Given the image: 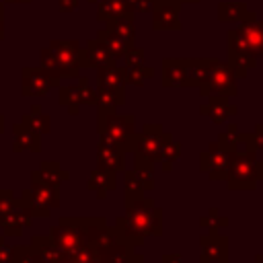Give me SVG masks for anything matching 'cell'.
<instances>
[{
	"instance_id": "7402d4cb",
	"label": "cell",
	"mask_w": 263,
	"mask_h": 263,
	"mask_svg": "<svg viewBox=\"0 0 263 263\" xmlns=\"http://www.w3.org/2000/svg\"><path fill=\"white\" fill-rule=\"evenodd\" d=\"M39 152L41 150V134L33 132L23 121L12 125V152Z\"/></svg>"
},
{
	"instance_id": "9c48e42d",
	"label": "cell",
	"mask_w": 263,
	"mask_h": 263,
	"mask_svg": "<svg viewBox=\"0 0 263 263\" xmlns=\"http://www.w3.org/2000/svg\"><path fill=\"white\" fill-rule=\"evenodd\" d=\"M49 49L55 60L53 70L60 74V78H78L80 76V66H78L80 45L76 39H51Z\"/></svg>"
},
{
	"instance_id": "3957f363",
	"label": "cell",
	"mask_w": 263,
	"mask_h": 263,
	"mask_svg": "<svg viewBox=\"0 0 263 263\" xmlns=\"http://www.w3.org/2000/svg\"><path fill=\"white\" fill-rule=\"evenodd\" d=\"M60 183L62 181L43 177L37 168L31 173V187L21 191V201L29 205L33 218H49L51 212L60 208Z\"/></svg>"
},
{
	"instance_id": "4316f807",
	"label": "cell",
	"mask_w": 263,
	"mask_h": 263,
	"mask_svg": "<svg viewBox=\"0 0 263 263\" xmlns=\"http://www.w3.org/2000/svg\"><path fill=\"white\" fill-rule=\"evenodd\" d=\"M97 21L99 23H109L117 16H121L123 12H129L127 0H99L97 2Z\"/></svg>"
},
{
	"instance_id": "816d5d0a",
	"label": "cell",
	"mask_w": 263,
	"mask_h": 263,
	"mask_svg": "<svg viewBox=\"0 0 263 263\" xmlns=\"http://www.w3.org/2000/svg\"><path fill=\"white\" fill-rule=\"evenodd\" d=\"M156 2H166V0H156Z\"/></svg>"
},
{
	"instance_id": "6da1fadb",
	"label": "cell",
	"mask_w": 263,
	"mask_h": 263,
	"mask_svg": "<svg viewBox=\"0 0 263 263\" xmlns=\"http://www.w3.org/2000/svg\"><path fill=\"white\" fill-rule=\"evenodd\" d=\"M35 263H43L37 253ZM55 263H144V257L136 247L121 240L115 226H107L105 218L95 216L84 218V240Z\"/></svg>"
},
{
	"instance_id": "74e56055",
	"label": "cell",
	"mask_w": 263,
	"mask_h": 263,
	"mask_svg": "<svg viewBox=\"0 0 263 263\" xmlns=\"http://www.w3.org/2000/svg\"><path fill=\"white\" fill-rule=\"evenodd\" d=\"M18 203H21V199L14 197L12 189H0V216L10 214Z\"/></svg>"
},
{
	"instance_id": "44dd1931",
	"label": "cell",
	"mask_w": 263,
	"mask_h": 263,
	"mask_svg": "<svg viewBox=\"0 0 263 263\" xmlns=\"http://www.w3.org/2000/svg\"><path fill=\"white\" fill-rule=\"evenodd\" d=\"M162 86L164 88H187L189 86L183 58L162 60Z\"/></svg>"
},
{
	"instance_id": "4dcf8cb0",
	"label": "cell",
	"mask_w": 263,
	"mask_h": 263,
	"mask_svg": "<svg viewBox=\"0 0 263 263\" xmlns=\"http://www.w3.org/2000/svg\"><path fill=\"white\" fill-rule=\"evenodd\" d=\"M183 64H185L189 86H199L208 72V60L205 58H183Z\"/></svg>"
},
{
	"instance_id": "30bf717a",
	"label": "cell",
	"mask_w": 263,
	"mask_h": 263,
	"mask_svg": "<svg viewBox=\"0 0 263 263\" xmlns=\"http://www.w3.org/2000/svg\"><path fill=\"white\" fill-rule=\"evenodd\" d=\"M21 92L23 97H45L49 90L60 86V74L49 68H23L21 70Z\"/></svg>"
},
{
	"instance_id": "d6986e66",
	"label": "cell",
	"mask_w": 263,
	"mask_h": 263,
	"mask_svg": "<svg viewBox=\"0 0 263 263\" xmlns=\"http://www.w3.org/2000/svg\"><path fill=\"white\" fill-rule=\"evenodd\" d=\"M208 101L199 107V113L201 115H205L212 123H216V125H220V123H224L230 115H234L238 109H236V105H232L230 101H228V97H224V95H212V97H205Z\"/></svg>"
},
{
	"instance_id": "f35d334b",
	"label": "cell",
	"mask_w": 263,
	"mask_h": 263,
	"mask_svg": "<svg viewBox=\"0 0 263 263\" xmlns=\"http://www.w3.org/2000/svg\"><path fill=\"white\" fill-rule=\"evenodd\" d=\"M144 49L142 47H136V45H132L127 51H125V55L121 58L123 62H125V68H140V66H144Z\"/></svg>"
},
{
	"instance_id": "f1b7e54d",
	"label": "cell",
	"mask_w": 263,
	"mask_h": 263,
	"mask_svg": "<svg viewBox=\"0 0 263 263\" xmlns=\"http://www.w3.org/2000/svg\"><path fill=\"white\" fill-rule=\"evenodd\" d=\"M21 121H23L25 125H29V127H31L33 132H37V134H49V129H51V119H49L47 113L41 111L39 105H31V111L25 113Z\"/></svg>"
},
{
	"instance_id": "f907efd6",
	"label": "cell",
	"mask_w": 263,
	"mask_h": 263,
	"mask_svg": "<svg viewBox=\"0 0 263 263\" xmlns=\"http://www.w3.org/2000/svg\"><path fill=\"white\" fill-rule=\"evenodd\" d=\"M88 2H99V0H88Z\"/></svg>"
},
{
	"instance_id": "5bb4252c",
	"label": "cell",
	"mask_w": 263,
	"mask_h": 263,
	"mask_svg": "<svg viewBox=\"0 0 263 263\" xmlns=\"http://www.w3.org/2000/svg\"><path fill=\"white\" fill-rule=\"evenodd\" d=\"M199 263H228V236L220 230H208L199 236Z\"/></svg>"
},
{
	"instance_id": "ab89813d",
	"label": "cell",
	"mask_w": 263,
	"mask_h": 263,
	"mask_svg": "<svg viewBox=\"0 0 263 263\" xmlns=\"http://www.w3.org/2000/svg\"><path fill=\"white\" fill-rule=\"evenodd\" d=\"M0 263H14V247L6 245L4 234H0Z\"/></svg>"
},
{
	"instance_id": "603a6c76",
	"label": "cell",
	"mask_w": 263,
	"mask_h": 263,
	"mask_svg": "<svg viewBox=\"0 0 263 263\" xmlns=\"http://www.w3.org/2000/svg\"><path fill=\"white\" fill-rule=\"evenodd\" d=\"M86 187L90 191H95L99 199H105L107 191H113L117 187V173H113L109 168H103V166H97L90 173V177L86 181Z\"/></svg>"
},
{
	"instance_id": "c3c4849f",
	"label": "cell",
	"mask_w": 263,
	"mask_h": 263,
	"mask_svg": "<svg viewBox=\"0 0 263 263\" xmlns=\"http://www.w3.org/2000/svg\"><path fill=\"white\" fill-rule=\"evenodd\" d=\"M179 2H181V4H187V2H189V4H195V2H199V0H179Z\"/></svg>"
},
{
	"instance_id": "7c38bea8",
	"label": "cell",
	"mask_w": 263,
	"mask_h": 263,
	"mask_svg": "<svg viewBox=\"0 0 263 263\" xmlns=\"http://www.w3.org/2000/svg\"><path fill=\"white\" fill-rule=\"evenodd\" d=\"M49 236H51V240L64 253L76 249L84 240V218H68V216H62L58 220V224L49 228Z\"/></svg>"
},
{
	"instance_id": "4fadbf2b",
	"label": "cell",
	"mask_w": 263,
	"mask_h": 263,
	"mask_svg": "<svg viewBox=\"0 0 263 263\" xmlns=\"http://www.w3.org/2000/svg\"><path fill=\"white\" fill-rule=\"evenodd\" d=\"M58 103L66 107L70 115H76L80 105H95V88L90 86L86 76H78V82L60 86Z\"/></svg>"
},
{
	"instance_id": "d6a6232c",
	"label": "cell",
	"mask_w": 263,
	"mask_h": 263,
	"mask_svg": "<svg viewBox=\"0 0 263 263\" xmlns=\"http://www.w3.org/2000/svg\"><path fill=\"white\" fill-rule=\"evenodd\" d=\"M181 152H183V144L168 134V138L164 142V148H162V154H160V160H158L162 164V171L164 173H168L173 168V164L181 158Z\"/></svg>"
},
{
	"instance_id": "277c9868",
	"label": "cell",
	"mask_w": 263,
	"mask_h": 263,
	"mask_svg": "<svg viewBox=\"0 0 263 263\" xmlns=\"http://www.w3.org/2000/svg\"><path fill=\"white\" fill-rule=\"evenodd\" d=\"M230 191H251L263 181V162L257 158V150L232 152L228 173L224 177Z\"/></svg>"
},
{
	"instance_id": "ee69618b",
	"label": "cell",
	"mask_w": 263,
	"mask_h": 263,
	"mask_svg": "<svg viewBox=\"0 0 263 263\" xmlns=\"http://www.w3.org/2000/svg\"><path fill=\"white\" fill-rule=\"evenodd\" d=\"M160 263H187V261H185V257L181 253H164Z\"/></svg>"
},
{
	"instance_id": "2e32d148",
	"label": "cell",
	"mask_w": 263,
	"mask_h": 263,
	"mask_svg": "<svg viewBox=\"0 0 263 263\" xmlns=\"http://www.w3.org/2000/svg\"><path fill=\"white\" fill-rule=\"evenodd\" d=\"M115 58L111 55V51L95 37V39H88L86 47L80 49L78 53V66L80 68H107V66H115Z\"/></svg>"
},
{
	"instance_id": "d590c367",
	"label": "cell",
	"mask_w": 263,
	"mask_h": 263,
	"mask_svg": "<svg viewBox=\"0 0 263 263\" xmlns=\"http://www.w3.org/2000/svg\"><path fill=\"white\" fill-rule=\"evenodd\" d=\"M37 171H39L43 177H49V179H55V181H68V179H70V173L64 171L58 160H43Z\"/></svg>"
},
{
	"instance_id": "83f0119b",
	"label": "cell",
	"mask_w": 263,
	"mask_h": 263,
	"mask_svg": "<svg viewBox=\"0 0 263 263\" xmlns=\"http://www.w3.org/2000/svg\"><path fill=\"white\" fill-rule=\"evenodd\" d=\"M97 86H105V88H125L123 68H119V66L99 68V70H97Z\"/></svg>"
},
{
	"instance_id": "ba28073f",
	"label": "cell",
	"mask_w": 263,
	"mask_h": 263,
	"mask_svg": "<svg viewBox=\"0 0 263 263\" xmlns=\"http://www.w3.org/2000/svg\"><path fill=\"white\" fill-rule=\"evenodd\" d=\"M226 53H228V64L234 70L236 78H245L249 70L257 66V53L249 47V43L242 39V35L236 29H230L226 35Z\"/></svg>"
},
{
	"instance_id": "52a82bcc",
	"label": "cell",
	"mask_w": 263,
	"mask_h": 263,
	"mask_svg": "<svg viewBox=\"0 0 263 263\" xmlns=\"http://www.w3.org/2000/svg\"><path fill=\"white\" fill-rule=\"evenodd\" d=\"M201 97L224 95L228 99L236 97V74L228 62L222 60H208V72L203 82L197 86Z\"/></svg>"
},
{
	"instance_id": "b9f144b4",
	"label": "cell",
	"mask_w": 263,
	"mask_h": 263,
	"mask_svg": "<svg viewBox=\"0 0 263 263\" xmlns=\"http://www.w3.org/2000/svg\"><path fill=\"white\" fill-rule=\"evenodd\" d=\"M251 140H253L255 150H263V123L255 125V132L251 134Z\"/></svg>"
},
{
	"instance_id": "1f68e13d",
	"label": "cell",
	"mask_w": 263,
	"mask_h": 263,
	"mask_svg": "<svg viewBox=\"0 0 263 263\" xmlns=\"http://www.w3.org/2000/svg\"><path fill=\"white\" fill-rule=\"evenodd\" d=\"M123 187H125V199L123 201L140 199L146 193V189L142 185V179H140V175H138L136 168H125L123 171Z\"/></svg>"
},
{
	"instance_id": "484cf974",
	"label": "cell",
	"mask_w": 263,
	"mask_h": 263,
	"mask_svg": "<svg viewBox=\"0 0 263 263\" xmlns=\"http://www.w3.org/2000/svg\"><path fill=\"white\" fill-rule=\"evenodd\" d=\"M107 27H109L115 35H119L123 41H127L129 45H134V39H136V25H134V12H132V10H129V12H123L121 16H117V18H113V21H109Z\"/></svg>"
},
{
	"instance_id": "7a4b0ae2",
	"label": "cell",
	"mask_w": 263,
	"mask_h": 263,
	"mask_svg": "<svg viewBox=\"0 0 263 263\" xmlns=\"http://www.w3.org/2000/svg\"><path fill=\"white\" fill-rule=\"evenodd\" d=\"M115 230L123 242L138 249L144 238L162 234V210L150 197L123 201V214L115 218Z\"/></svg>"
},
{
	"instance_id": "60d3db41",
	"label": "cell",
	"mask_w": 263,
	"mask_h": 263,
	"mask_svg": "<svg viewBox=\"0 0 263 263\" xmlns=\"http://www.w3.org/2000/svg\"><path fill=\"white\" fill-rule=\"evenodd\" d=\"M140 179H142V185L146 191H152L154 189V175H152V168H136Z\"/></svg>"
},
{
	"instance_id": "e0dca14e",
	"label": "cell",
	"mask_w": 263,
	"mask_h": 263,
	"mask_svg": "<svg viewBox=\"0 0 263 263\" xmlns=\"http://www.w3.org/2000/svg\"><path fill=\"white\" fill-rule=\"evenodd\" d=\"M97 162H99V166L109 168L113 173H123L125 171V152L115 142H111L107 138H99V144H97Z\"/></svg>"
},
{
	"instance_id": "8992f818",
	"label": "cell",
	"mask_w": 263,
	"mask_h": 263,
	"mask_svg": "<svg viewBox=\"0 0 263 263\" xmlns=\"http://www.w3.org/2000/svg\"><path fill=\"white\" fill-rule=\"evenodd\" d=\"M168 134L162 129L160 123H144L138 140L134 144V168H152L162 154L164 142Z\"/></svg>"
},
{
	"instance_id": "9a60e30c",
	"label": "cell",
	"mask_w": 263,
	"mask_h": 263,
	"mask_svg": "<svg viewBox=\"0 0 263 263\" xmlns=\"http://www.w3.org/2000/svg\"><path fill=\"white\" fill-rule=\"evenodd\" d=\"M152 10H154L152 12V29L154 31H181V21H179L181 2L179 0L156 2Z\"/></svg>"
},
{
	"instance_id": "ffe728a7",
	"label": "cell",
	"mask_w": 263,
	"mask_h": 263,
	"mask_svg": "<svg viewBox=\"0 0 263 263\" xmlns=\"http://www.w3.org/2000/svg\"><path fill=\"white\" fill-rule=\"evenodd\" d=\"M236 31L242 35V39L249 43V47L263 58V21H257L255 12H247V16L238 23Z\"/></svg>"
},
{
	"instance_id": "f6af8a7d",
	"label": "cell",
	"mask_w": 263,
	"mask_h": 263,
	"mask_svg": "<svg viewBox=\"0 0 263 263\" xmlns=\"http://www.w3.org/2000/svg\"><path fill=\"white\" fill-rule=\"evenodd\" d=\"M2 14H4V10H2V4H0V39L4 37V21H2Z\"/></svg>"
},
{
	"instance_id": "bcb514c9",
	"label": "cell",
	"mask_w": 263,
	"mask_h": 263,
	"mask_svg": "<svg viewBox=\"0 0 263 263\" xmlns=\"http://www.w3.org/2000/svg\"><path fill=\"white\" fill-rule=\"evenodd\" d=\"M4 2H12V4H25V2H27V4H29L31 0H4Z\"/></svg>"
},
{
	"instance_id": "d4e9b609",
	"label": "cell",
	"mask_w": 263,
	"mask_h": 263,
	"mask_svg": "<svg viewBox=\"0 0 263 263\" xmlns=\"http://www.w3.org/2000/svg\"><path fill=\"white\" fill-rule=\"evenodd\" d=\"M97 39L111 51V55L115 58V60H121L123 55H125V51L132 47L127 41H123L119 35H115L109 27H105V29H99L97 31Z\"/></svg>"
},
{
	"instance_id": "f546056e",
	"label": "cell",
	"mask_w": 263,
	"mask_h": 263,
	"mask_svg": "<svg viewBox=\"0 0 263 263\" xmlns=\"http://www.w3.org/2000/svg\"><path fill=\"white\" fill-rule=\"evenodd\" d=\"M249 8H247V2H220L218 4V18L224 21V23H240L245 16H247Z\"/></svg>"
},
{
	"instance_id": "8fae6325",
	"label": "cell",
	"mask_w": 263,
	"mask_h": 263,
	"mask_svg": "<svg viewBox=\"0 0 263 263\" xmlns=\"http://www.w3.org/2000/svg\"><path fill=\"white\" fill-rule=\"evenodd\" d=\"M232 150H226L218 144V140L210 142L205 150L199 152V171L205 173L212 181H224L230 166Z\"/></svg>"
},
{
	"instance_id": "e575fe53",
	"label": "cell",
	"mask_w": 263,
	"mask_h": 263,
	"mask_svg": "<svg viewBox=\"0 0 263 263\" xmlns=\"http://www.w3.org/2000/svg\"><path fill=\"white\" fill-rule=\"evenodd\" d=\"M123 76H125V84L144 86V82L154 76V70L152 68H146V66H140V68H123Z\"/></svg>"
},
{
	"instance_id": "7bdbcfd3",
	"label": "cell",
	"mask_w": 263,
	"mask_h": 263,
	"mask_svg": "<svg viewBox=\"0 0 263 263\" xmlns=\"http://www.w3.org/2000/svg\"><path fill=\"white\" fill-rule=\"evenodd\" d=\"M76 8H78V0H58L60 12H74Z\"/></svg>"
},
{
	"instance_id": "5b68a950",
	"label": "cell",
	"mask_w": 263,
	"mask_h": 263,
	"mask_svg": "<svg viewBox=\"0 0 263 263\" xmlns=\"http://www.w3.org/2000/svg\"><path fill=\"white\" fill-rule=\"evenodd\" d=\"M97 132L99 138H107L121 146L123 152L134 150V144L138 140L136 132V117L132 113H117V111H99L97 109Z\"/></svg>"
},
{
	"instance_id": "cb8c5ba5",
	"label": "cell",
	"mask_w": 263,
	"mask_h": 263,
	"mask_svg": "<svg viewBox=\"0 0 263 263\" xmlns=\"http://www.w3.org/2000/svg\"><path fill=\"white\" fill-rule=\"evenodd\" d=\"M121 105H125V88H95V107L99 111H117Z\"/></svg>"
},
{
	"instance_id": "ac0fdd59",
	"label": "cell",
	"mask_w": 263,
	"mask_h": 263,
	"mask_svg": "<svg viewBox=\"0 0 263 263\" xmlns=\"http://www.w3.org/2000/svg\"><path fill=\"white\" fill-rule=\"evenodd\" d=\"M21 199V197H18ZM33 224V214L29 210L27 203H18L10 214L0 216V228L4 236H21L25 228H29Z\"/></svg>"
},
{
	"instance_id": "7dc6e473",
	"label": "cell",
	"mask_w": 263,
	"mask_h": 263,
	"mask_svg": "<svg viewBox=\"0 0 263 263\" xmlns=\"http://www.w3.org/2000/svg\"><path fill=\"white\" fill-rule=\"evenodd\" d=\"M253 263H263V253H261V255H257V257H255V261H253Z\"/></svg>"
},
{
	"instance_id": "8d00e7d4",
	"label": "cell",
	"mask_w": 263,
	"mask_h": 263,
	"mask_svg": "<svg viewBox=\"0 0 263 263\" xmlns=\"http://www.w3.org/2000/svg\"><path fill=\"white\" fill-rule=\"evenodd\" d=\"M238 127H236V123H230L228 127H226V132H222L220 136H218V144L222 146V148H226V150H232L234 152V144H236V140H238Z\"/></svg>"
},
{
	"instance_id": "836d02e7",
	"label": "cell",
	"mask_w": 263,
	"mask_h": 263,
	"mask_svg": "<svg viewBox=\"0 0 263 263\" xmlns=\"http://www.w3.org/2000/svg\"><path fill=\"white\" fill-rule=\"evenodd\" d=\"M230 224L228 216H224L218 208H210L201 218H199V226L203 230H224Z\"/></svg>"
},
{
	"instance_id": "681fc988",
	"label": "cell",
	"mask_w": 263,
	"mask_h": 263,
	"mask_svg": "<svg viewBox=\"0 0 263 263\" xmlns=\"http://www.w3.org/2000/svg\"><path fill=\"white\" fill-rule=\"evenodd\" d=\"M2 129H4V117L0 115V132H2Z\"/></svg>"
}]
</instances>
